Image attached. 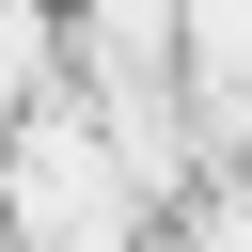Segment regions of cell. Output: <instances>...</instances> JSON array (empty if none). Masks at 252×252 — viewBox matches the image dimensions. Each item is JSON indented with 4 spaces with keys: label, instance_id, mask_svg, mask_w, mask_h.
I'll return each mask as SVG.
<instances>
[{
    "label": "cell",
    "instance_id": "6da1fadb",
    "mask_svg": "<svg viewBox=\"0 0 252 252\" xmlns=\"http://www.w3.org/2000/svg\"><path fill=\"white\" fill-rule=\"evenodd\" d=\"M0 189H16V220H32L47 252H110V236H126V158H110L79 110H32Z\"/></svg>",
    "mask_w": 252,
    "mask_h": 252
}]
</instances>
